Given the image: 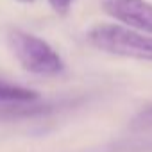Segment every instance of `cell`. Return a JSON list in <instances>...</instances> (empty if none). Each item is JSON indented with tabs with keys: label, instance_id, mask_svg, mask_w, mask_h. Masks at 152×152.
<instances>
[{
	"label": "cell",
	"instance_id": "cell-1",
	"mask_svg": "<svg viewBox=\"0 0 152 152\" xmlns=\"http://www.w3.org/2000/svg\"><path fill=\"white\" fill-rule=\"evenodd\" d=\"M88 39L93 47L107 54L152 61V36L134 29L118 23H99L90 31Z\"/></svg>",
	"mask_w": 152,
	"mask_h": 152
},
{
	"label": "cell",
	"instance_id": "cell-2",
	"mask_svg": "<svg viewBox=\"0 0 152 152\" xmlns=\"http://www.w3.org/2000/svg\"><path fill=\"white\" fill-rule=\"evenodd\" d=\"M7 43L18 63L31 73L57 75L64 68L61 56L45 39L34 34L15 29L7 34Z\"/></svg>",
	"mask_w": 152,
	"mask_h": 152
},
{
	"label": "cell",
	"instance_id": "cell-3",
	"mask_svg": "<svg viewBox=\"0 0 152 152\" xmlns=\"http://www.w3.org/2000/svg\"><path fill=\"white\" fill-rule=\"evenodd\" d=\"M102 9L129 29L152 34V4L147 0H102Z\"/></svg>",
	"mask_w": 152,
	"mask_h": 152
},
{
	"label": "cell",
	"instance_id": "cell-4",
	"mask_svg": "<svg viewBox=\"0 0 152 152\" xmlns=\"http://www.w3.org/2000/svg\"><path fill=\"white\" fill-rule=\"evenodd\" d=\"M39 95L34 90L18 86V84H11L7 81H0V104H7V102H32L36 100Z\"/></svg>",
	"mask_w": 152,
	"mask_h": 152
},
{
	"label": "cell",
	"instance_id": "cell-5",
	"mask_svg": "<svg viewBox=\"0 0 152 152\" xmlns=\"http://www.w3.org/2000/svg\"><path fill=\"white\" fill-rule=\"evenodd\" d=\"M134 125H138V127H152V106L141 109L134 116Z\"/></svg>",
	"mask_w": 152,
	"mask_h": 152
},
{
	"label": "cell",
	"instance_id": "cell-6",
	"mask_svg": "<svg viewBox=\"0 0 152 152\" xmlns=\"http://www.w3.org/2000/svg\"><path fill=\"white\" fill-rule=\"evenodd\" d=\"M73 2H75V0H48L50 7H52L57 15H66Z\"/></svg>",
	"mask_w": 152,
	"mask_h": 152
},
{
	"label": "cell",
	"instance_id": "cell-7",
	"mask_svg": "<svg viewBox=\"0 0 152 152\" xmlns=\"http://www.w3.org/2000/svg\"><path fill=\"white\" fill-rule=\"evenodd\" d=\"M18 2H23V4H32L34 0H18Z\"/></svg>",
	"mask_w": 152,
	"mask_h": 152
}]
</instances>
